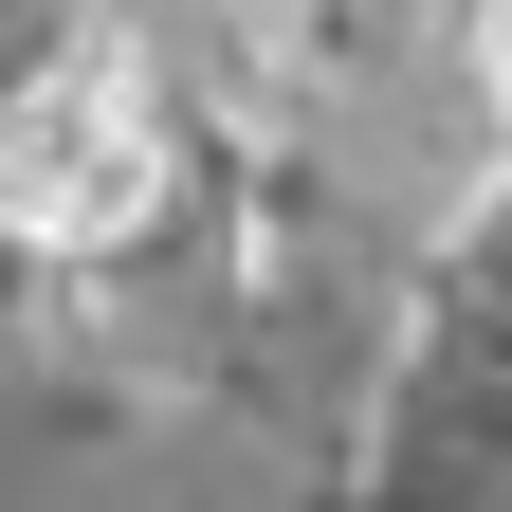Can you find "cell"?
I'll return each instance as SVG.
<instances>
[{"label":"cell","instance_id":"2","mask_svg":"<svg viewBox=\"0 0 512 512\" xmlns=\"http://www.w3.org/2000/svg\"><path fill=\"white\" fill-rule=\"evenodd\" d=\"M476 74H494V110H512V0H476Z\"/></svg>","mask_w":512,"mask_h":512},{"label":"cell","instance_id":"1","mask_svg":"<svg viewBox=\"0 0 512 512\" xmlns=\"http://www.w3.org/2000/svg\"><path fill=\"white\" fill-rule=\"evenodd\" d=\"M147 128H128V37L110 0H0V220H110Z\"/></svg>","mask_w":512,"mask_h":512}]
</instances>
